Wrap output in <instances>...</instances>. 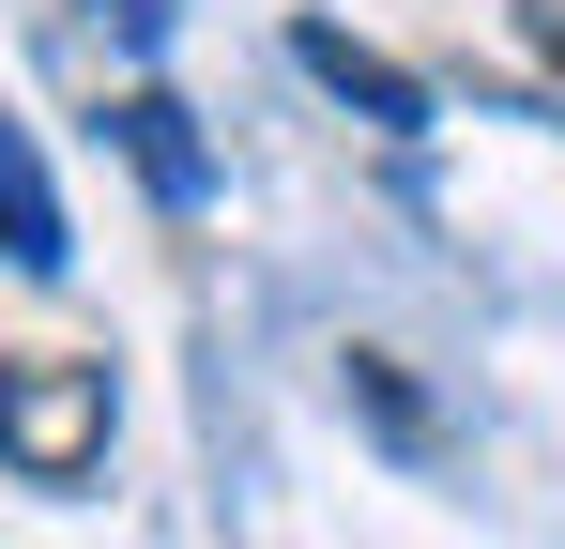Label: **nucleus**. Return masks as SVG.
<instances>
[{
    "instance_id": "nucleus-1",
    "label": "nucleus",
    "mask_w": 565,
    "mask_h": 549,
    "mask_svg": "<svg viewBox=\"0 0 565 549\" xmlns=\"http://www.w3.org/2000/svg\"><path fill=\"white\" fill-rule=\"evenodd\" d=\"M0 458H15L31 488H77L107 458V366H62V352L0 366Z\"/></svg>"
},
{
    "instance_id": "nucleus-2",
    "label": "nucleus",
    "mask_w": 565,
    "mask_h": 549,
    "mask_svg": "<svg viewBox=\"0 0 565 549\" xmlns=\"http://www.w3.org/2000/svg\"><path fill=\"white\" fill-rule=\"evenodd\" d=\"M290 62L337 92V107H367L382 138H413V122H428V77H397V62H382V46H352L337 15H306V31H290Z\"/></svg>"
},
{
    "instance_id": "nucleus-3",
    "label": "nucleus",
    "mask_w": 565,
    "mask_h": 549,
    "mask_svg": "<svg viewBox=\"0 0 565 549\" xmlns=\"http://www.w3.org/2000/svg\"><path fill=\"white\" fill-rule=\"evenodd\" d=\"M0 260H15V274H62V260H77L62 183H46V153H31V122H0Z\"/></svg>"
},
{
    "instance_id": "nucleus-4",
    "label": "nucleus",
    "mask_w": 565,
    "mask_h": 549,
    "mask_svg": "<svg viewBox=\"0 0 565 549\" xmlns=\"http://www.w3.org/2000/svg\"><path fill=\"white\" fill-rule=\"evenodd\" d=\"M122 153H138L153 198H214V153H199V122L169 107V92H122Z\"/></svg>"
}]
</instances>
